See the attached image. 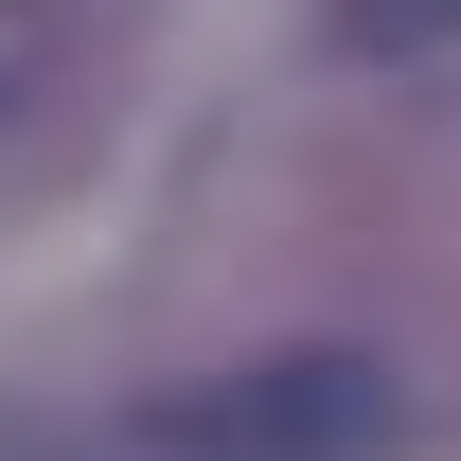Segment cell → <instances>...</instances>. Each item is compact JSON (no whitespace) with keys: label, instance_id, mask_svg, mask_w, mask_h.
Returning <instances> with one entry per match:
<instances>
[{"label":"cell","instance_id":"obj_2","mask_svg":"<svg viewBox=\"0 0 461 461\" xmlns=\"http://www.w3.org/2000/svg\"><path fill=\"white\" fill-rule=\"evenodd\" d=\"M355 54H461V0H338Z\"/></svg>","mask_w":461,"mask_h":461},{"label":"cell","instance_id":"obj_1","mask_svg":"<svg viewBox=\"0 0 461 461\" xmlns=\"http://www.w3.org/2000/svg\"><path fill=\"white\" fill-rule=\"evenodd\" d=\"M391 426H408L391 355H267V373H230V391L195 408L213 461H373Z\"/></svg>","mask_w":461,"mask_h":461}]
</instances>
